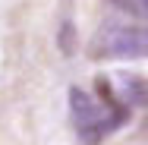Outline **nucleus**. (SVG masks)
Returning a JSON list of instances; mask_svg holds the SVG:
<instances>
[{"mask_svg": "<svg viewBox=\"0 0 148 145\" xmlns=\"http://www.w3.org/2000/svg\"><path fill=\"white\" fill-rule=\"evenodd\" d=\"M110 3H117L120 10H132V0H110Z\"/></svg>", "mask_w": 148, "mask_h": 145, "instance_id": "obj_4", "label": "nucleus"}, {"mask_svg": "<svg viewBox=\"0 0 148 145\" xmlns=\"http://www.w3.org/2000/svg\"><path fill=\"white\" fill-rule=\"evenodd\" d=\"M69 104H73L76 126H79V133H82L85 139H98L101 133H107V126H104V117H107L104 107H98L85 91L73 88V91H69Z\"/></svg>", "mask_w": 148, "mask_h": 145, "instance_id": "obj_2", "label": "nucleus"}, {"mask_svg": "<svg viewBox=\"0 0 148 145\" xmlns=\"http://www.w3.org/2000/svg\"><path fill=\"white\" fill-rule=\"evenodd\" d=\"M132 13H142V16H148V0H132Z\"/></svg>", "mask_w": 148, "mask_h": 145, "instance_id": "obj_3", "label": "nucleus"}, {"mask_svg": "<svg viewBox=\"0 0 148 145\" xmlns=\"http://www.w3.org/2000/svg\"><path fill=\"white\" fill-rule=\"evenodd\" d=\"M95 57H148V29H132V25H110L98 32Z\"/></svg>", "mask_w": 148, "mask_h": 145, "instance_id": "obj_1", "label": "nucleus"}]
</instances>
